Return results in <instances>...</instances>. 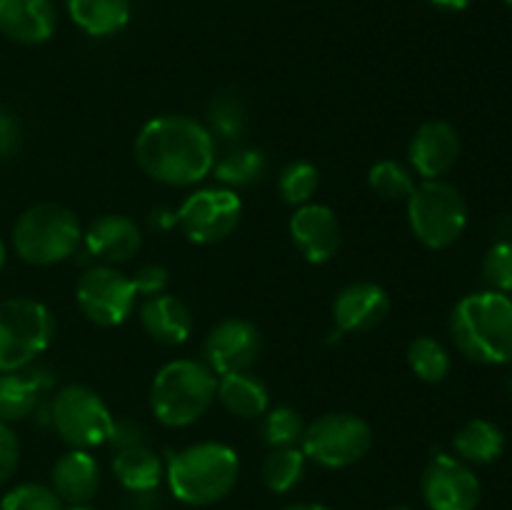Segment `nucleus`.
Masks as SVG:
<instances>
[{
  "label": "nucleus",
  "mask_w": 512,
  "mask_h": 510,
  "mask_svg": "<svg viewBox=\"0 0 512 510\" xmlns=\"http://www.w3.org/2000/svg\"><path fill=\"white\" fill-rule=\"evenodd\" d=\"M68 15L83 33L110 38L130 23V0H65Z\"/></svg>",
  "instance_id": "b1692460"
},
{
  "label": "nucleus",
  "mask_w": 512,
  "mask_h": 510,
  "mask_svg": "<svg viewBox=\"0 0 512 510\" xmlns=\"http://www.w3.org/2000/svg\"><path fill=\"white\" fill-rule=\"evenodd\" d=\"M140 325L160 345H183L193 333V313L175 295L145 298L140 308Z\"/></svg>",
  "instance_id": "aec40b11"
},
{
  "label": "nucleus",
  "mask_w": 512,
  "mask_h": 510,
  "mask_svg": "<svg viewBox=\"0 0 512 510\" xmlns=\"http://www.w3.org/2000/svg\"><path fill=\"white\" fill-rule=\"evenodd\" d=\"M55 335L48 305L33 298L0 300V373L25 370Z\"/></svg>",
  "instance_id": "0eeeda50"
},
{
  "label": "nucleus",
  "mask_w": 512,
  "mask_h": 510,
  "mask_svg": "<svg viewBox=\"0 0 512 510\" xmlns=\"http://www.w3.org/2000/svg\"><path fill=\"white\" fill-rule=\"evenodd\" d=\"M483 275L490 290L512 293V240L495 243L483 260Z\"/></svg>",
  "instance_id": "72a5a7b5"
},
{
  "label": "nucleus",
  "mask_w": 512,
  "mask_h": 510,
  "mask_svg": "<svg viewBox=\"0 0 512 510\" xmlns=\"http://www.w3.org/2000/svg\"><path fill=\"white\" fill-rule=\"evenodd\" d=\"M373 448V428L355 413H325L305 425L300 450L305 458L328 470L355 465Z\"/></svg>",
  "instance_id": "1a4fd4ad"
},
{
  "label": "nucleus",
  "mask_w": 512,
  "mask_h": 510,
  "mask_svg": "<svg viewBox=\"0 0 512 510\" xmlns=\"http://www.w3.org/2000/svg\"><path fill=\"white\" fill-rule=\"evenodd\" d=\"M388 510H413V508H408V505H393V508H388Z\"/></svg>",
  "instance_id": "37998d69"
},
{
  "label": "nucleus",
  "mask_w": 512,
  "mask_h": 510,
  "mask_svg": "<svg viewBox=\"0 0 512 510\" xmlns=\"http://www.w3.org/2000/svg\"><path fill=\"white\" fill-rule=\"evenodd\" d=\"M113 473L118 483L133 495H150L165 478L163 463L145 443L120 448L113 458Z\"/></svg>",
  "instance_id": "4be33fe9"
},
{
  "label": "nucleus",
  "mask_w": 512,
  "mask_h": 510,
  "mask_svg": "<svg viewBox=\"0 0 512 510\" xmlns=\"http://www.w3.org/2000/svg\"><path fill=\"white\" fill-rule=\"evenodd\" d=\"M450 338L473 363L505 365L512 360V298L480 290L460 300L450 313Z\"/></svg>",
  "instance_id": "f03ea898"
},
{
  "label": "nucleus",
  "mask_w": 512,
  "mask_h": 510,
  "mask_svg": "<svg viewBox=\"0 0 512 510\" xmlns=\"http://www.w3.org/2000/svg\"><path fill=\"white\" fill-rule=\"evenodd\" d=\"M213 173L223 188H248L268 173V158L255 148H235L220 160H215Z\"/></svg>",
  "instance_id": "a878e982"
},
{
  "label": "nucleus",
  "mask_w": 512,
  "mask_h": 510,
  "mask_svg": "<svg viewBox=\"0 0 512 510\" xmlns=\"http://www.w3.org/2000/svg\"><path fill=\"white\" fill-rule=\"evenodd\" d=\"M368 185L385 200H408L415 190V178L398 160H378L368 170Z\"/></svg>",
  "instance_id": "7c9ffc66"
},
{
  "label": "nucleus",
  "mask_w": 512,
  "mask_h": 510,
  "mask_svg": "<svg viewBox=\"0 0 512 510\" xmlns=\"http://www.w3.org/2000/svg\"><path fill=\"white\" fill-rule=\"evenodd\" d=\"M508 390H510V395H512V375L508 378Z\"/></svg>",
  "instance_id": "c03bdc74"
},
{
  "label": "nucleus",
  "mask_w": 512,
  "mask_h": 510,
  "mask_svg": "<svg viewBox=\"0 0 512 510\" xmlns=\"http://www.w3.org/2000/svg\"><path fill=\"white\" fill-rule=\"evenodd\" d=\"M135 293L143 295V298H155V295H163L170 285V273L158 263H148L143 268L135 270L133 278Z\"/></svg>",
  "instance_id": "f704fd0d"
},
{
  "label": "nucleus",
  "mask_w": 512,
  "mask_h": 510,
  "mask_svg": "<svg viewBox=\"0 0 512 510\" xmlns=\"http://www.w3.org/2000/svg\"><path fill=\"white\" fill-rule=\"evenodd\" d=\"M3 268H5V245L3 240H0V273H3Z\"/></svg>",
  "instance_id": "a19ab883"
},
{
  "label": "nucleus",
  "mask_w": 512,
  "mask_h": 510,
  "mask_svg": "<svg viewBox=\"0 0 512 510\" xmlns=\"http://www.w3.org/2000/svg\"><path fill=\"white\" fill-rule=\"evenodd\" d=\"M433 8H440V10H450V13H460V10L470 8V3L473 0H428Z\"/></svg>",
  "instance_id": "58836bf2"
},
{
  "label": "nucleus",
  "mask_w": 512,
  "mask_h": 510,
  "mask_svg": "<svg viewBox=\"0 0 512 510\" xmlns=\"http://www.w3.org/2000/svg\"><path fill=\"white\" fill-rule=\"evenodd\" d=\"M178 228L195 245H213L235 233L243 218V200L230 188H203L180 203Z\"/></svg>",
  "instance_id": "9b49d317"
},
{
  "label": "nucleus",
  "mask_w": 512,
  "mask_h": 510,
  "mask_svg": "<svg viewBox=\"0 0 512 510\" xmlns=\"http://www.w3.org/2000/svg\"><path fill=\"white\" fill-rule=\"evenodd\" d=\"M83 243V228L70 208L38 203L13 225V248L30 265H55L75 255Z\"/></svg>",
  "instance_id": "39448f33"
},
{
  "label": "nucleus",
  "mask_w": 512,
  "mask_h": 510,
  "mask_svg": "<svg viewBox=\"0 0 512 510\" xmlns=\"http://www.w3.org/2000/svg\"><path fill=\"white\" fill-rule=\"evenodd\" d=\"M410 165L423 180L443 178L460 158V133L448 120H428L410 140Z\"/></svg>",
  "instance_id": "dca6fc26"
},
{
  "label": "nucleus",
  "mask_w": 512,
  "mask_h": 510,
  "mask_svg": "<svg viewBox=\"0 0 512 510\" xmlns=\"http://www.w3.org/2000/svg\"><path fill=\"white\" fill-rule=\"evenodd\" d=\"M320 173L310 160H290L278 178V190L283 200L293 208L305 203H313V195L318 193Z\"/></svg>",
  "instance_id": "c85d7f7f"
},
{
  "label": "nucleus",
  "mask_w": 512,
  "mask_h": 510,
  "mask_svg": "<svg viewBox=\"0 0 512 510\" xmlns=\"http://www.w3.org/2000/svg\"><path fill=\"white\" fill-rule=\"evenodd\" d=\"M83 243L100 263H128L143 248V230L128 215L108 213L90 223V228L83 233Z\"/></svg>",
  "instance_id": "f3484780"
},
{
  "label": "nucleus",
  "mask_w": 512,
  "mask_h": 510,
  "mask_svg": "<svg viewBox=\"0 0 512 510\" xmlns=\"http://www.w3.org/2000/svg\"><path fill=\"white\" fill-rule=\"evenodd\" d=\"M150 223H153V228H158V230H170L173 225H178V213H175V210H168V208H158V210H153V218H150Z\"/></svg>",
  "instance_id": "4c0bfd02"
},
{
  "label": "nucleus",
  "mask_w": 512,
  "mask_h": 510,
  "mask_svg": "<svg viewBox=\"0 0 512 510\" xmlns=\"http://www.w3.org/2000/svg\"><path fill=\"white\" fill-rule=\"evenodd\" d=\"M430 510H478L483 488L468 463L448 453H435L420 480Z\"/></svg>",
  "instance_id": "f8f14e48"
},
{
  "label": "nucleus",
  "mask_w": 512,
  "mask_h": 510,
  "mask_svg": "<svg viewBox=\"0 0 512 510\" xmlns=\"http://www.w3.org/2000/svg\"><path fill=\"white\" fill-rule=\"evenodd\" d=\"M263 350L260 330L245 318H225L208 333L203 345L205 365L215 375L243 373L255 365Z\"/></svg>",
  "instance_id": "ddd939ff"
},
{
  "label": "nucleus",
  "mask_w": 512,
  "mask_h": 510,
  "mask_svg": "<svg viewBox=\"0 0 512 510\" xmlns=\"http://www.w3.org/2000/svg\"><path fill=\"white\" fill-rule=\"evenodd\" d=\"M390 315V295L385 293L383 285L373 280H355L345 285L333 303L335 320V338L340 335H363L385 323Z\"/></svg>",
  "instance_id": "4468645a"
},
{
  "label": "nucleus",
  "mask_w": 512,
  "mask_h": 510,
  "mask_svg": "<svg viewBox=\"0 0 512 510\" xmlns=\"http://www.w3.org/2000/svg\"><path fill=\"white\" fill-rule=\"evenodd\" d=\"M53 378L43 370H15V373H0V420L15 423L33 413L40 405V395L50 388Z\"/></svg>",
  "instance_id": "412c9836"
},
{
  "label": "nucleus",
  "mask_w": 512,
  "mask_h": 510,
  "mask_svg": "<svg viewBox=\"0 0 512 510\" xmlns=\"http://www.w3.org/2000/svg\"><path fill=\"white\" fill-rule=\"evenodd\" d=\"M20 463V440L8 423L0 420V483L13 478Z\"/></svg>",
  "instance_id": "c9c22d12"
},
{
  "label": "nucleus",
  "mask_w": 512,
  "mask_h": 510,
  "mask_svg": "<svg viewBox=\"0 0 512 510\" xmlns=\"http://www.w3.org/2000/svg\"><path fill=\"white\" fill-rule=\"evenodd\" d=\"M405 203L410 230L430 250L450 248L468 228V203L463 193L443 178L415 185Z\"/></svg>",
  "instance_id": "423d86ee"
},
{
  "label": "nucleus",
  "mask_w": 512,
  "mask_h": 510,
  "mask_svg": "<svg viewBox=\"0 0 512 510\" xmlns=\"http://www.w3.org/2000/svg\"><path fill=\"white\" fill-rule=\"evenodd\" d=\"M50 425L55 433L78 450L108 445L115 430V415L108 403L88 385H65L50 400Z\"/></svg>",
  "instance_id": "6e6552de"
},
{
  "label": "nucleus",
  "mask_w": 512,
  "mask_h": 510,
  "mask_svg": "<svg viewBox=\"0 0 512 510\" xmlns=\"http://www.w3.org/2000/svg\"><path fill=\"white\" fill-rule=\"evenodd\" d=\"M288 228L295 248L313 265L330 263L343 243L338 215L325 203H305L295 208Z\"/></svg>",
  "instance_id": "2eb2a0df"
},
{
  "label": "nucleus",
  "mask_w": 512,
  "mask_h": 510,
  "mask_svg": "<svg viewBox=\"0 0 512 510\" xmlns=\"http://www.w3.org/2000/svg\"><path fill=\"white\" fill-rule=\"evenodd\" d=\"M65 510H93V508H90V505L85 503V505H68V508H65Z\"/></svg>",
  "instance_id": "79ce46f5"
},
{
  "label": "nucleus",
  "mask_w": 512,
  "mask_h": 510,
  "mask_svg": "<svg viewBox=\"0 0 512 510\" xmlns=\"http://www.w3.org/2000/svg\"><path fill=\"white\" fill-rule=\"evenodd\" d=\"M0 510H65V503L48 485L23 483L3 495Z\"/></svg>",
  "instance_id": "473e14b6"
},
{
  "label": "nucleus",
  "mask_w": 512,
  "mask_h": 510,
  "mask_svg": "<svg viewBox=\"0 0 512 510\" xmlns=\"http://www.w3.org/2000/svg\"><path fill=\"white\" fill-rule=\"evenodd\" d=\"M240 475V458L230 445L203 440L168 458L165 480L175 500L193 508L215 505L233 493Z\"/></svg>",
  "instance_id": "7ed1b4c3"
},
{
  "label": "nucleus",
  "mask_w": 512,
  "mask_h": 510,
  "mask_svg": "<svg viewBox=\"0 0 512 510\" xmlns=\"http://www.w3.org/2000/svg\"><path fill=\"white\" fill-rule=\"evenodd\" d=\"M208 120H210L208 130L213 133V138H215V135H218V138H223V140L243 138V133H245V108H243V103H240L238 95H230V93L218 95V98L210 103Z\"/></svg>",
  "instance_id": "2f4dec72"
},
{
  "label": "nucleus",
  "mask_w": 512,
  "mask_h": 510,
  "mask_svg": "<svg viewBox=\"0 0 512 510\" xmlns=\"http://www.w3.org/2000/svg\"><path fill=\"white\" fill-rule=\"evenodd\" d=\"M408 365L423 383H443L450 375V353L433 335H420L408 345Z\"/></svg>",
  "instance_id": "cd10ccee"
},
{
  "label": "nucleus",
  "mask_w": 512,
  "mask_h": 510,
  "mask_svg": "<svg viewBox=\"0 0 512 510\" xmlns=\"http://www.w3.org/2000/svg\"><path fill=\"white\" fill-rule=\"evenodd\" d=\"M135 300L138 293L133 280L115 265H93L75 283V303L80 313L100 328L123 325L133 315Z\"/></svg>",
  "instance_id": "9d476101"
},
{
  "label": "nucleus",
  "mask_w": 512,
  "mask_h": 510,
  "mask_svg": "<svg viewBox=\"0 0 512 510\" xmlns=\"http://www.w3.org/2000/svg\"><path fill=\"white\" fill-rule=\"evenodd\" d=\"M218 395V375L200 360L165 363L150 385V410L165 428H188L203 418Z\"/></svg>",
  "instance_id": "20e7f679"
},
{
  "label": "nucleus",
  "mask_w": 512,
  "mask_h": 510,
  "mask_svg": "<svg viewBox=\"0 0 512 510\" xmlns=\"http://www.w3.org/2000/svg\"><path fill=\"white\" fill-rule=\"evenodd\" d=\"M305 463H308V458H305V453L298 445H293V448H275L263 460L260 478H263V485L270 493H290L303 480Z\"/></svg>",
  "instance_id": "bb28decb"
},
{
  "label": "nucleus",
  "mask_w": 512,
  "mask_h": 510,
  "mask_svg": "<svg viewBox=\"0 0 512 510\" xmlns=\"http://www.w3.org/2000/svg\"><path fill=\"white\" fill-rule=\"evenodd\" d=\"M20 145V125L8 110H0V158H10Z\"/></svg>",
  "instance_id": "e433bc0d"
},
{
  "label": "nucleus",
  "mask_w": 512,
  "mask_h": 510,
  "mask_svg": "<svg viewBox=\"0 0 512 510\" xmlns=\"http://www.w3.org/2000/svg\"><path fill=\"white\" fill-rule=\"evenodd\" d=\"M215 398L225 405V410L243 420L263 418L270 408L268 385L250 370L218 375V395Z\"/></svg>",
  "instance_id": "5701e85b"
},
{
  "label": "nucleus",
  "mask_w": 512,
  "mask_h": 510,
  "mask_svg": "<svg viewBox=\"0 0 512 510\" xmlns=\"http://www.w3.org/2000/svg\"><path fill=\"white\" fill-rule=\"evenodd\" d=\"M455 458L468 465H490L505 453V433L485 418L468 420L453 438Z\"/></svg>",
  "instance_id": "393cba45"
},
{
  "label": "nucleus",
  "mask_w": 512,
  "mask_h": 510,
  "mask_svg": "<svg viewBox=\"0 0 512 510\" xmlns=\"http://www.w3.org/2000/svg\"><path fill=\"white\" fill-rule=\"evenodd\" d=\"M135 160L155 183L190 188L213 173L215 138L190 115H158L140 128Z\"/></svg>",
  "instance_id": "f257e3e1"
},
{
  "label": "nucleus",
  "mask_w": 512,
  "mask_h": 510,
  "mask_svg": "<svg viewBox=\"0 0 512 510\" xmlns=\"http://www.w3.org/2000/svg\"><path fill=\"white\" fill-rule=\"evenodd\" d=\"M505 5H508V8L512 10V0H505Z\"/></svg>",
  "instance_id": "a18cd8bd"
},
{
  "label": "nucleus",
  "mask_w": 512,
  "mask_h": 510,
  "mask_svg": "<svg viewBox=\"0 0 512 510\" xmlns=\"http://www.w3.org/2000/svg\"><path fill=\"white\" fill-rule=\"evenodd\" d=\"M303 430H305L303 418L298 415V410L288 408V405L268 408V413L263 415V425H260L263 443L268 445L270 450L293 448V445H300Z\"/></svg>",
  "instance_id": "c756f323"
},
{
  "label": "nucleus",
  "mask_w": 512,
  "mask_h": 510,
  "mask_svg": "<svg viewBox=\"0 0 512 510\" xmlns=\"http://www.w3.org/2000/svg\"><path fill=\"white\" fill-rule=\"evenodd\" d=\"M283 510H330V508L323 503H293Z\"/></svg>",
  "instance_id": "ea45409f"
},
{
  "label": "nucleus",
  "mask_w": 512,
  "mask_h": 510,
  "mask_svg": "<svg viewBox=\"0 0 512 510\" xmlns=\"http://www.w3.org/2000/svg\"><path fill=\"white\" fill-rule=\"evenodd\" d=\"M58 28L53 0H0V33L20 45L48 43Z\"/></svg>",
  "instance_id": "a211bd4d"
},
{
  "label": "nucleus",
  "mask_w": 512,
  "mask_h": 510,
  "mask_svg": "<svg viewBox=\"0 0 512 510\" xmlns=\"http://www.w3.org/2000/svg\"><path fill=\"white\" fill-rule=\"evenodd\" d=\"M53 490L65 505H85L100 490V465L90 450L70 448L53 465Z\"/></svg>",
  "instance_id": "6ab92c4d"
}]
</instances>
